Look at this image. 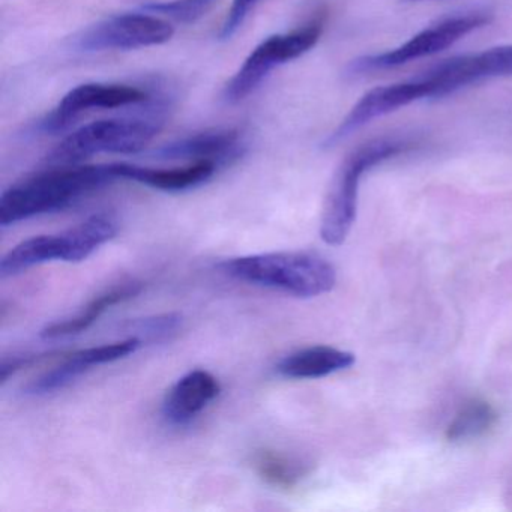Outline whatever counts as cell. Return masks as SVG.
Masks as SVG:
<instances>
[{
    "mask_svg": "<svg viewBox=\"0 0 512 512\" xmlns=\"http://www.w3.org/2000/svg\"><path fill=\"white\" fill-rule=\"evenodd\" d=\"M121 181H133L154 190L179 193L206 184L220 169L212 161H197L175 169H149L136 164L116 163Z\"/></svg>",
    "mask_w": 512,
    "mask_h": 512,
    "instance_id": "5bb4252c",
    "label": "cell"
},
{
    "mask_svg": "<svg viewBox=\"0 0 512 512\" xmlns=\"http://www.w3.org/2000/svg\"><path fill=\"white\" fill-rule=\"evenodd\" d=\"M116 181H121L116 163L52 167L4 191L0 197V227L64 211Z\"/></svg>",
    "mask_w": 512,
    "mask_h": 512,
    "instance_id": "6da1fadb",
    "label": "cell"
},
{
    "mask_svg": "<svg viewBox=\"0 0 512 512\" xmlns=\"http://www.w3.org/2000/svg\"><path fill=\"white\" fill-rule=\"evenodd\" d=\"M422 98H433L430 83L422 76L409 80V82L379 86V88L367 92L350 110L349 115L341 121L337 130L329 134L325 148H334L374 119L382 118V116L395 112L401 107L409 106Z\"/></svg>",
    "mask_w": 512,
    "mask_h": 512,
    "instance_id": "30bf717a",
    "label": "cell"
},
{
    "mask_svg": "<svg viewBox=\"0 0 512 512\" xmlns=\"http://www.w3.org/2000/svg\"><path fill=\"white\" fill-rule=\"evenodd\" d=\"M497 421L496 410L490 403L472 400L461 407L446 430L449 442H464L487 433Z\"/></svg>",
    "mask_w": 512,
    "mask_h": 512,
    "instance_id": "ac0fdd59",
    "label": "cell"
},
{
    "mask_svg": "<svg viewBox=\"0 0 512 512\" xmlns=\"http://www.w3.org/2000/svg\"><path fill=\"white\" fill-rule=\"evenodd\" d=\"M142 344L143 341L139 337H130L112 344L77 350L65 356L61 364L32 380L26 386L25 394L41 397V395L61 391L76 382L83 374L88 373L95 365L109 364V362L127 358L136 353Z\"/></svg>",
    "mask_w": 512,
    "mask_h": 512,
    "instance_id": "8fae6325",
    "label": "cell"
},
{
    "mask_svg": "<svg viewBox=\"0 0 512 512\" xmlns=\"http://www.w3.org/2000/svg\"><path fill=\"white\" fill-rule=\"evenodd\" d=\"M247 152L242 134L233 128H217L182 137L151 152L158 161H212L220 167L241 160Z\"/></svg>",
    "mask_w": 512,
    "mask_h": 512,
    "instance_id": "7c38bea8",
    "label": "cell"
},
{
    "mask_svg": "<svg viewBox=\"0 0 512 512\" xmlns=\"http://www.w3.org/2000/svg\"><path fill=\"white\" fill-rule=\"evenodd\" d=\"M221 385L214 374L193 370L182 376L167 392L163 416L172 425H187L220 395Z\"/></svg>",
    "mask_w": 512,
    "mask_h": 512,
    "instance_id": "4fadbf2b",
    "label": "cell"
},
{
    "mask_svg": "<svg viewBox=\"0 0 512 512\" xmlns=\"http://www.w3.org/2000/svg\"><path fill=\"white\" fill-rule=\"evenodd\" d=\"M166 124V107L154 104L143 115L91 122L65 137L49 155L50 167L79 166L101 154H139Z\"/></svg>",
    "mask_w": 512,
    "mask_h": 512,
    "instance_id": "3957f363",
    "label": "cell"
},
{
    "mask_svg": "<svg viewBox=\"0 0 512 512\" xmlns=\"http://www.w3.org/2000/svg\"><path fill=\"white\" fill-rule=\"evenodd\" d=\"M325 17V13H319L301 29L263 40L224 86V101L227 104L241 103L268 79L275 68L310 52L322 37Z\"/></svg>",
    "mask_w": 512,
    "mask_h": 512,
    "instance_id": "8992f818",
    "label": "cell"
},
{
    "mask_svg": "<svg viewBox=\"0 0 512 512\" xmlns=\"http://www.w3.org/2000/svg\"><path fill=\"white\" fill-rule=\"evenodd\" d=\"M142 290L143 284L139 281H128V283L113 286L112 289L95 296L76 316L46 326L41 331V337L46 338V340H56V338L74 337V335L82 334L86 329L91 328L110 308L121 304V302L136 298L137 295L142 293Z\"/></svg>",
    "mask_w": 512,
    "mask_h": 512,
    "instance_id": "2e32d148",
    "label": "cell"
},
{
    "mask_svg": "<svg viewBox=\"0 0 512 512\" xmlns=\"http://www.w3.org/2000/svg\"><path fill=\"white\" fill-rule=\"evenodd\" d=\"M151 94L136 86L113 83H85L71 89L58 106L35 124L34 133L58 136L70 130L80 118L92 110H112L148 103Z\"/></svg>",
    "mask_w": 512,
    "mask_h": 512,
    "instance_id": "9c48e42d",
    "label": "cell"
},
{
    "mask_svg": "<svg viewBox=\"0 0 512 512\" xmlns=\"http://www.w3.org/2000/svg\"><path fill=\"white\" fill-rule=\"evenodd\" d=\"M355 364V355L331 346H311L284 356L275 371L286 379H320Z\"/></svg>",
    "mask_w": 512,
    "mask_h": 512,
    "instance_id": "9a60e30c",
    "label": "cell"
},
{
    "mask_svg": "<svg viewBox=\"0 0 512 512\" xmlns=\"http://www.w3.org/2000/svg\"><path fill=\"white\" fill-rule=\"evenodd\" d=\"M404 2H418V0H404Z\"/></svg>",
    "mask_w": 512,
    "mask_h": 512,
    "instance_id": "603a6c76",
    "label": "cell"
},
{
    "mask_svg": "<svg viewBox=\"0 0 512 512\" xmlns=\"http://www.w3.org/2000/svg\"><path fill=\"white\" fill-rule=\"evenodd\" d=\"M491 22V14L487 11H473V13L461 14V16L449 17L437 25L419 32L418 35L407 41L398 49L382 55L362 56L350 62L347 74L361 76V74L373 73V71L389 70V68L401 67L416 59L427 58L443 52L448 47L454 46L461 38L470 32L482 28Z\"/></svg>",
    "mask_w": 512,
    "mask_h": 512,
    "instance_id": "52a82bcc",
    "label": "cell"
},
{
    "mask_svg": "<svg viewBox=\"0 0 512 512\" xmlns=\"http://www.w3.org/2000/svg\"><path fill=\"white\" fill-rule=\"evenodd\" d=\"M118 232L119 223L113 215L97 214L58 235H40L26 239L2 257L0 277H16L34 266L55 260L83 262L98 248L112 241Z\"/></svg>",
    "mask_w": 512,
    "mask_h": 512,
    "instance_id": "5b68a950",
    "label": "cell"
},
{
    "mask_svg": "<svg viewBox=\"0 0 512 512\" xmlns=\"http://www.w3.org/2000/svg\"><path fill=\"white\" fill-rule=\"evenodd\" d=\"M253 466L263 482L278 490H292L308 473L307 466L298 458L271 449L257 452Z\"/></svg>",
    "mask_w": 512,
    "mask_h": 512,
    "instance_id": "e0dca14e",
    "label": "cell"
},
{
    "mask_svg": "<svg viewBox=\"0 0 512 512\" xmlns=\"http://www.w3.org/2000/svg\"><path fill=\"white\" fill-rule=\"evenodd\" d=\"M43 358V356H31V355H22V356H13V358H4L2 359V365H0V382L2 385L8 382L11 376L17 373V371L22 370V368L29 367V365L37 362L38 359Z\"/></svg>",
    "mask_w": 512,
    "mask_h": 512,
    "instance_id": "7402d4cb",
    "label": "cell"
},
{
    "mask_svg": "<svg viewBox=\"0 0 512 512\" xmlns=\"http://www.w3.org/2000/svg\"><path fill=\"white\" fill-rule=\"evenodd\" d=\"M175 29L155 14L130 13L112 16L89 26L71 41L77 52L100 53L136 50L169 43Z\"/></svg>",
    "mask_w": 512,
    "mask_h": 512,
    "instance_id": "ba28073f",
    "label": "cell"
},
{
    "mask_svg": "<svg viewBox=\"0 0 512 512\" xmlns=\"http://www.w3.org/2000/svg\"><path fill=\"white\" fill-rule=\"evenodd\" d=\"M233 280L310 299L331 292L337 283L334 266L313 253L278 251L233 257L218 265Z\"/></svg>",
    "mask_w": 512,
    "mask_h": 512,
    "instance_id": "7a4b0ae2",
    "label": "cell"
},
{
    "mask_svg": "<svg viewBox=\"0 0 512 512\" xmlns=\"http://www.w3.org/2000/svg\"><path fill=\"white\" fill-rule=\"evenodd\" d=\"M416 148L409 137H383L359 146L344 160L335 175L323 209L320 236L328 245L343 244L355 223L362 176L398 155Z\"/></svg>",
    "mask_w": 512,
    "mask_h": 512,
    "instance_id": "277c9868",
    "label": "cell"
},
{
    "mask_svg": "<svg viewBox=\"0 0 512 512\" xmlns=\"http://www.w3.org/2000/svg\"><path fill=\"white\" fill-rule=\"evenodd\" d=\"M215 2L217 0H166V2H149L142 5L140 10L190 25L205 17L214 7Z\"/></svg>",
    "mask_w": 512,
    "mask_h": 512,
    "instance_id": "d6986e66",
    "label": "cell"
},
{
    "mask_svg": "<svg viewBox=\"0 0 512 512\" xmlns=\"http://www.w3.org/2000/svg\"><path fill=\"white\" fill-rule=\"evenodd\" d=\"M181 325V317L178 314H163V316L152 317L140 322V332L149 337H164L172 334Z\"/></svg>",
    "mask_w": 512,
    "mask_h": 512,
    "instance_id": "44dd1931",
    "label": "cell"
},
{
    "mask_svg": "<svg viewBox=\"0 0 512 512\" xmlns=\"http://www.w3.org/2000/svg\"><path fill=\"white\" fill-rule=\"evenodd\" d=\"M260 4V0H233L232 7L227 11L226 19H224L223 26H221L220 37L221 41L230 40L236 32L242 28L245 20L250 16L251 11Z\"/></svg>",
    "mask_w": 512,
    "mask_h": 512,
    "instance_id": "ffe728a7",
    "label": "cell"
}]
</instances>
